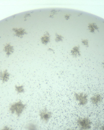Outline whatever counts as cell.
Here are the masks:
<instances>
[{"label":"cell","instance_id":"cell-1","mask_svg":"<svg viewBox=\"0 0 104 130\" xmlns=\"http://www.w3.org/2000/svg\"><path fill=\"white\" fill-rule=\"evenodd\" d=\"M27 105L21 101L15 103L11 105L10 110L12 114L15 113L18 117H20L26 108Z\"/></svg>","mask_w":104,"mask_h":130},{"label":"cell","instance_id":"cell-2","mask_svg":"<svg viewBox=\"0 0 104 130\" xmlns=\"http://www.w3.org/2000/svg\"><path fill=\"white\" fill-rule=\"evenodd\" d=\"M80 130H89L91 129L92 123L87 117H79L76 121Z\"/></svg>","mask_w":104,"mask_h":130},{"label":"cell","instance_id":"cell-3","mask_svg":"<svg viewBox=\"0 0 104 130\" xmlns=\"http://www.w3.org/2000/svg\"><path fill=\"white\" fill-rule=\"evenodd\" d=\"M52 115V113L46 107L40 110L39 112V115L40 119L45 123H47L49 122Z\"/></svg>","mask_w":104,"mask_h":130},{"label":"cell","instance_id":"cell-4","mask_svg":"<svg viewBox=\"0 0 104 130\" xmlns=\"http://www.w3.org/2000/svg\"><path fill=\"white\" fill-rule=\"evenodd\" d=\"M74 97L75 100L79 102V104L81 106H84L88 102V96L83 92H75Z\"/></svg>","mask_w":104,"mask_h":130},{"label":"cell","instance_id":"cell-5","mask_svg":"<svg viewBox=\"0 0 104 130\" xmlns=\"http://www.w3.org/2000/svg\"><path fill=\"white\" fill-rule=\"evenodd\" d=\"M25 128L26 130H39V125L34 121L30 122L27 124Z\"/></svg>","mask_w":104,"mask_h":130},{"label":"cell","instance_id":"cell-6","mask_svg":"<svg viewBox=\"0 0 104 130\" xmlns=\"http://www.w3.org/2000/svg\"><path fill=\"white\" fill-rule=\"evenodd\" d=\"M90 99L93 104L98 105L102 101V98L100 94H97L92 96Z\"/></svg>","mask_w":104,"mask_h":130},{"label":"cell","instance_id":"cell-7","mask_svg":"<svg viewBox=\"0 0 104 130\" xmlns=\"http://www.w3.org/2000/svg\"><path fill=\"white\" fill-rule=\"evenodd\" d=\"M16 90L18 93H23L25 92L24 87L23 85L15 86Z\"/></svg>","mask_w":104,"mask_h":130},{"label":"cell","instance_id":"cell-8","mask_svg":"<svg viewBox=\"0 0 104 130\" xmlns=\"http://www.w3.org/2000/svg\"><path fill=\"white\" fill-rule=\"evenodd\" d=\"M0 76L2 79H3V81L5 82L7 80V79L8 78V77L9 76V74L6 73L5 74H0Z\"/></svg>","mask_w":104,"mask_h":130},{"label":"cell","instance_id":"cell-9","mask_svg":"<svg viewBox=\"0 0 104 130\" xmlns=\"http://www.w3.org/2000/svg\"><path fill=\"white\" fill-rule=\"evenodd\" d=\"M72 54L75 56H76L77 55H80V53L79 52L78 49H76L73 50L72 52Z\"/></svg>","mask_w":104,"mask_h":130},{"label":"cell","instance_id":"cell-10","mask_svg":"<svg viewBox=\"0 0 104 130\" xmlns=\"http://www.w3.org/2000/svg\"><path fill=\"white\" fill-rule=\"evenodd\" d=\"M0 130H13L12 129L8 127L7 126H5L3 129Z\"/></svg>","mask_w":104,"mask_h":130},{"label":"cell","instance_id":"cell-11","mask_svg":"<svg viewBox=\"0 0 104 130\" xmlns=\"http://www.w3.org/2000/svg\"><path fill=\"white\" fill-rule=\"evenodd\" d=\"M100 130H104V125H102L100 128Z\"/></svg>","mask_w":104,"mask_h":130},{"label":"cell","instance_id":"cell-12","mask_svg":"<svg viewBox=\"0 0 104 130\" xmlns=\"http://www.w3.org/2000/svg\"><path fill=\"white\" fill-rule=\"evenodd\" d=\"M66 130H75L74 129H71V128H69L67 129Z\"/></svg>","mask_w":104,"mask_h":130},{"label":"cell","instance_id":"cell-13","mask_svg":"<svg viewBox=\"0 0 104 130\" xmlns=\"http://www.w3.org/2000/svg\"></svg>","mask_w":104,"mask_h":130}]
</instances>
